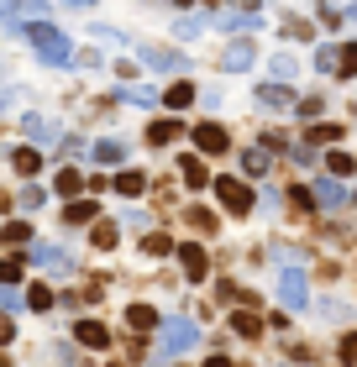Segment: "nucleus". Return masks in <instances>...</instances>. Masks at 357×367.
Returning a JSON list of instances; mask_svg holds the SVG:
<instances>
[{
	"instance_id": "nucleus-1",
	"label": "nucleus",
	"mask_w": 357,
	"mask_h": 367,
	"mask_svg": "<svg viewBox=\"0 0 357 367\" xmlns=\"http://www.w3.org/2000/svg\"><path fill=\"white\" fill-rule=\"evenodd\" d=\"M16 32H22L26 42H32V48L42 53V58H53V63H69V58H74L69 37H63L58 26H48V22H22V26H16Z\"/></svg>"
},
{
	"instance_id": "nucleus-2",
	"label": "nucleus",
	"mask_w": 357,
	"mask_h": 367,
	"mask_svg": "<svg viewBox=\"0 0 357 367\" xmlns=\"http://www.w3.org/2000/svg\"><path fill=\"white\" fill-rule=\"evenodd\" d=\"M194 346H200V325H194V320H184V315H168V320H163V357L194 352Z\"/></svg>"
},
{
	"instance_id": "nucleus-3",
	"label": "nucleus",
	"mask_w": 357,
	"mask_h": 367,
	"mask_svg": "<svg viewBox=\"0 0 357 367\" xmlns=\"http://www.w3.org/2000/svg\"><path fill=\"white\" fill-rule=\"evenodd\" d=\"M279 299H284L289 309H305V305H310V284H305V273H299V268H284V273H279Z\"/></svg>"
},
{
	"instance_id": "nucleus-4",
	"label": "nucleus",
	"mask_w": 357,
	"mask_h": 367,
	"mask_svg": "<svg viewBox=\"0 0 357 367\" xmlns=\"http://www.w3.org/2000/svg\"><path fill=\"white\" fill-rule=\"evenodd\" d=\"M215 194H221V205H226V210H237V215H247L252 210V189L247 184H242V178H215Z\"/></svg>"
},
{
	"instance_id": "nucleus-5",
	"label": "nucleus",
	"mask_w": 357,
	"mask_h": 367,
	"mask_svg": "<svg viewBox=\"0 0 357 367\" xmlns=\"http://www.w3.org/2000/svg\"><path fill=\"white\" fill-rule=\"evenodd\" d=\"M178 262H184V278H190V284H200L205 273H210V257H205V247H178Z\"/></svg>"
},
{
	"instance_id": "nucleus-6",
	"label": "nucleus",
	"mask_w": 357,
	"mask_h": 367,
	"mask_svg": "<svg viewBox=\"0 0 357 367\" xmlns=\"http://www.w3.org/2000/svg\"><path fill=\"white\" fill-rule=\"evenodd\" d=\"M32 262H37V268H48V273H74V252H63V247H37Z\"/></svg>"
},
{
	"instance_id": "nucleus-7",
	"label": "nucleus",
	"mask_w": 357,
	"mask_h": 367,
	"mask_svg": "<svg viewBox=\"0 0 357 367\" xmlns=\"http://www.w3.org/2000/svg\"><path fill=\"white\" fill-rule=\"evenodd\" d=\"M194 142H200V153H226V126H215V121H205V126H194Z\"/></svg>"
},
{
	"instance_id": "nucleus-8",
	"label": "nucleus",
	"mask_w": 357,
	"mask_h": 367,
	"mask_svg": "<svg viewBox=\"0 0 357 367\" xmlns=\"http://www.w3.org/2000/svg\"><path fill=\"white\" fill-rule=\"evenodd\" d=\"M74 341H79V346H95V352H100V346L110 341V331L100 325V320H79V325H74Z\"/></svg>"
},
{
	"instance_id": "nucleus-9",
	"label": "nucleus",
	"mask_w": 357,
	"mask_h": 367,
	"mask_svg": "<svg viewBox=\"0 0 357 367\" xmlns=\"http://www.w3.org/2000/svg\"><path fill=\"white\" fill-rule=\"evenodd\" d=\"M178 131H184V121L163 116V121H153V126H147V142H153V147H168V142H178Z\"/></svg>"
},
{
	"instance_id": "nucleus-10",
	"label": "nucleus",
	"mask_w": 357,
	"mask_h": 367,
	"mask_svg": "<svg viewBox=\"0 0 357 367\" xmlns=\"http://www.w3.org/2000/svg\"><path fill=\"white\" fill-rule=\"evenodd\" d=\"M247 63H252V42H231V48L221 53V69H226V74L247 69Z\"/></svg>"
},
{
	"instance_id": "nucleus-11",
	"label": "nucleus",
	"mask_w": 357,
	"mask_h": 367,
	"mask_svg": "<svg viewBox=\"0 0 357 367\" xmlns=\"http://www.w3.org/2000/svg\"><path fill=\"white\" fill-rule=\"evenodd\" d=\"M22 126H26V137H32V142H63V131H58V126H48L42 116H26Z\"/></svg>"
},
{
	"instance_id": "nucleus-12",
	"label": "nucleus",
	"mask_w": 357,
	"mask_h": 367,
	"mask_svg": "<svg viewBox=\"0 0 357 367\" xmlns=\"http://www.w3.org/2000/svg\"><path fill=\"white\" fill-rule=\"evenodd\" d=\"M137 53H142L153 69H184V58H178L174 48H137Z\"/></svg>"
},
{
	"instance_id": "nucleus-13",
	"label": "nucleus",
	"mask_w": 357,
	"mask_h": 367,
	"mask_svg": "<svg viewBox=\"0 0 357 367\" xmlns=\"http://www.w3.org/2000/svg\"><path fill=\"white\" fill-rule=\"evenodd\" d=\"M142 168H126V173H116V194H126V200H137V194H142Z\"/></svg>"
},
{
	"instance_id": "nucleus-14",
	"label": "nucleus",
	"mask_w": 357,
	"mask_h": 367,
	"mask_svg": "<svg viewBox=\"0 0 357 367\" xmlns=\"http://www.w3.org/2000/svg\"><path fill=\"white\" fill-rule=\"evenodd\" d=\"M315 200H326V205H347V189H342V178H321V184H315Z\"/></svg>"
},
{
	"instance_id": "nucleus-15",
	"label": "nucleus",
	"mask_w": 357,
	"mask_h": 367,
	"mask_svg": "<svg viewBox=\"0 0 357 367\" xmlns=\"http://www.w3.org/2000/svg\"><path fill=\"white\" fill-rule=\"evenodd\" d=\"M231 331H237V336H263V315H252V309H237V315H231Z\"/></svg>"
},
{
	"instance_id": "nucleus-16",
	"label": "nucleus",
	"mask_w": 357,
	"mask_h": 367,
	"mask_svg": "<svg viewBox=\"0 0 357 367\" xmlns=\"http://www.w3.org/2000/svg\"><path fill=\"white\" fill-rule=\"evenodd\" d=\"M11 168H16V173H22V178H32L37 168H42V157H37L32 147H16V153H11Z\"/></svg>"
},
{
	"instance_id": "nucleus-17",
	"label": "nucleus",
	"mask_w": 357,
	"mask_h": 367,
	"mask_svg": "<svg viewBox=\"0 0 357 367\" xmlns=\"http://www.w3.org/2000/svg\"><path fill=\"white\" fill-rule=\"evenodd\" d=\"M126 325H131V331H153V325H163V320H158L147 305H131L126 309Z\"/></svg>"
},
{
	"instance_id": "nucleus-18",
	"label": "nucleus",
	"mask_w": 357,
	"mask_h": 367,
	"mask_svg": "<svg viewBox=\"0 0 357 367\" xmlns=\"http://www.w3.org/2000/svg\"><path fill=\"white\" fill-rule=\"evenodd\" d=\"M315 142H342V126H336V121H321V126H310V131H305V147H315Z\"/></svg>"
},
{
	"instance_id": "nucleus-19",
	"label": "nucleus",
	"mask_w": 357,
	"mask_h": 367,
	"mask_svg": "<svg viewBox=\"0 0 357 367\" xmlns=\"http://www.w3.org/2000/svg\"><path fill=\"white\" fill-rule=\"evenodd\" d=\"M178 168H184V184H190V189H205V178H210V173H205L200 157H178Z\"/></svg>"
},
{
	"instance_id": "nucleus-20",
	"label": "nucleus",
	"mask_w": 357,
	"mask_h": 367,
	"mask_svg": "<svg viewBox=\"0 0 357 367\" xmlns=\"http://www.w3.org/2000/svg\"><path fill=\"white\" fill-rule=\"evenodd\" d=\"M53 189H58V194H69V200H74V194L84 189V178L74 173V168H58V173H53Z\"/></svg>"
},
{
	"instance_id": "nucleus-21",
	"label": "nucleus",
	"mask_w": 357,
	"mask_h": 367,
	"mask_svg": "<svg viewBox=\"0 0 357 367\" xmlns=\"http://www.w3.org/2000/svg\"><path fill=\"white\" fill-rule=\"evenodd\" d=\"M163 100H168L174 110H184V105L194 100V84H168V89H163Z\"/></svg>"
},
{
	"instance_id": "nucleus-22",
	"label": "nucleus",
	"mask_w": 357,
	"mask_h": 367,
	"mask_svg": "<svg viewBox=\"0 0 357 367\" xmlns=\"http://www.w3.org/2000/svg\"><path fill=\"white\" fill-rule=\"evenodd\" d=\"M63 215H69V221H95L100 205L95 200H69V210H63Z\"/></svg>"
},
{
	"instance_id": "nucleus-23",
	"label": "nucleus",
	"mask_w": 357,
	"mask_h": 367,
	"mask_svg": "<svg viewBox=\"0 0 357 367\" xmlns=\"http://www.w3.org/2000/svg\"><path fill=\"white\" fill-rule=\"evenodd\" d=\"M142 252H147V257H168V252H174V241H168L163 231H153V237H142Z\"/></svg>"
},
{
	"instance_id": "nucleus-24",
	"label": "nucleus",
	"mask_w": 357,
	"mask_h": 367,
	"mask_svg": "<svg viewBox=\"0 0 357 367\" xmlns=\"http://www.w3.org/2000/svg\"><path fill=\"white\" fill-rule=\"evenodd\" d=\"M352 157H347V153H331V157H326V173H331V178H352Z\"/></svg>"
},
{
	"instance_id": "nucleus-25",
	"label": "nucleus",
	"mask_w": 357,
	"mask_h": 367,
	"mask_svg": "<svg viewBox=\"0 0 357 367\" xmlns=\"http://www.w3.org/2000/svg\"><path fill=\"white\" fill-rule=\"evenodd\" d=\"M121 157H126V147H121V142H110V137H106V142H95V163H121Z\"/></svg>"
},
{
	"instance_id": "nucleus-26",
	"label": "nucleus",
	"mask_w": 357,
	"mask_h": 367,
	"mask_svg": "<svg viewBox=\"0 0 357 367\" xmlns=\"http://www.w3.org/2000/svg\"><path fill=\"white\" fill-rule=\"evenodd\" d=\"M336 74H342V79H357V42H347V48H342V58H336Z\"/></svg>"
},
{
	"instance_id": "nucleus-27",
	"label": "nucleus",
	"mask_w": 357,
	"mask_h": 367,
	"mask_svg": "<svg viewBox=\"0 0 357 367\" xmlns=\"http://www.w3.org/2000/svg\"><path fill=\"white\" fill-rule=\"evenodd\" d=\"M90 241H95V247H116V225H110V221H95V225H90Z\"/></svg>"
},
{
	"instance_id": "nucleus-28",
	"label": "nucleus",
	"mask_w": 357,
	"mask_h": 367,
	"mask_svg": "<svg viewBox=\"0 0 357 367\" xmlns=\"http://www.w3.org/2000/svg\"><path fill=\"white\" fill-rule=\"evenodd\" d=\"M26 294H32V299H26L32 309H53V289H48V284H32Z\"/></svg>"
},
{
	"instance_id": "nucleus-29",
	"label": "nucleus",
	"mask_w": 357,
	"mask_h": 367,
	"mask_svg": "<svg viewBox=\"0 0 357 367\" xmlns=\"http://www.w3.org/2000/svg\"><path fill=\"white\" fill-rule=\"evenodd\" d=\"M258 100H263V105H289V89H279V84H268V89H258Z\"/></svg>"
},
{
	"instance_id": "nucleus-30",
	"label": "nucleus",
	"mask_w": 357,
	"mask_h": 367,
	"mask_svg": "<svg viewBox=\"0 0 357 367\" xmlns=\"http://www.w3.org/2000/svg\"><path fill=\"white\" fill-rule=\"evenodd\" d=\"M242 168H247L252 178H263V173H268V153H247V157H242Z\"/></svg>"
},
{
	"instance_id": "nucleus-31",
	"label": "nucleus",
	"mask_w": 357,
	"mask_h": 367,
	"mask_svg": "<svg viewBox=\"0 0 357 367\" xmlns=\"http://www.w3.org/2000/svg\"><path fill=\"white\" fill-rule=\"evenodd\" d=\"M0 237H6V241H26V237H32V225H26V221H6Z\"/></svg>"
},
{
	"instance_id": "nucleus-32",
	"label": "nucleus",
	"mask_w": 357,
	"mask_h": 367,
	"mask_svg": "<svg viewBox=\"0 0 357 367\" xmlns=\"http://www.w3.org/2000/svg\"><path fill=\"white\" fill-rule=\"evenodd\" d=\"M37 0H0V22H11L16 11H32Z\"/></svg>"
},
{
	"instance_id": "nucleus-33",
	"label": "nucleus",
	"mask_w": 357,
	"mask_h": 367,
	"mask_svg": "<svg viewBox=\"0 0 357 367\" xmlns=\"http://www.w3.org/2000/svg\"><path fill=\"white\" fill-rule=\"evenodd\" d=\"M147 221H153V215H147V210H121V225H131V231H142Z\"/></svg>"
},
{
	"instance_id": "nucleus-34",
	"label": "nucleus",
	"mask_w": 357,
	"mask_h": 367,
	"mask_svg": "<svg viewBox=\"0 0 357 367\" xmlns=\"http://www.w3.org/2000/svg\"><path fill=\"white\" fill-rule=\"evenodd\" d=\"M205 32V16H184V22H178V37H200Z\"/></svg>"
},
{
	"instance_id": "nucleus-35",
	"label": "nucleus",
	"mask_w": 357,
	"mask_h": 367,
	"mask_svg": "<svg viewBox=\"0 0 357 367\" xmlns=\"http://www.w3.org/2000/svg\"><path fill=\"white\" fill-rule=\"evenodd\" d=\"M121 100H131V105H153V89H131V84H126V89H121Z\"/></svg>"
},
{
	"instance_id": "nucleus-36",
	"label": "nucleus",
	"mask_w": 357,
	"mask_h": 367,
	"mask_svg": "<svg viewBox=\"0 0 357 367\" xmlns=\"http://www.w3.org/2000/svg\"><path fill=\"white\" fill-rule=\"evenodd\" d=\"M6 278H11V284L22 278V262H16V257H0V284H6Z\"/></svg>"
},
{
	"instance_id": "nucleus-37",
	"label": "nucleus",
	"mask_w": 357,
	"mask_h": 367,
	"mask_svg": "<svg viewBox=\"0 0 357 367\" xmlns=\"http://www.w3.org/2000/svg\"><path fill=\"white\" fill-rule=\"evenodd\" d=\"M190 221H194V231H215V215L210 210H190Z\"/></svg>"
},
{
	"instance_id": "nucleus-38",
	"label": "nucleus",
	"mask_w": 357,
	"mask_h": 367,
	"mask_svg": "<svg viewBox=\"0 0 357 367\" xmlns=\"http://www.w3.org/2000/svg\"><path fill=\"white\" fill-rule=\"evenodd\" d=\"M336 58H342L336 48H315V63H321V69H336Z\"/></svg>"
},
{
	"instance_id": "nucleus-39",
	"label": "nucleus",
	"mask_w": 357,
	"mask_h": 367,
	"mask_svg": "<svg viewBox=\"0 0 357 367\" xmlns=\"http://www.w3.org/2000/svg\"><path fill=\"white\" fill-rule=\"evenodd\" d=\"M342 357H347V362H357V331L342 336Z\"/></svg>"
},
{
	"instance_id": "nucleus-40",
	"label": "nucleus",
	"mask_w": 357,
	"mask_h": 367,
	"mask_svg": "<svg viewBox=\"0 0 357 367\" xmlns=\"http://www.w3.org/2000/svg\"><path fill=\"white\" fill-rule=\"evenodd\" d=\"M11 336H16V320H11V315H0V346L11 341Z\"/></svg>"
},
{
	"instance_id": "nucleus-41",
	"label": "nucleus",
	"mask_w": 357,
	"mask_h": 367,
	"mask_svg": "<svg viewBox=\"0 0 357 367\" xmlns=\"http://www.w3.org/2000/svg\"><path fill=\"white\" fill-rule=\"evenodd\" d=\"M16 305H22V299H16V294H6V289H0V309H16Z\"/></svg>"
},
{
	"instance_id": "nucleus-42",
	"label": "nucleus",
	"mask_w": 357,
	"mask_h": 367,
	"mask_svg": "<svg viewBox=\"0 0 357 367\" xmlns=\"http://www.w3.org/2000/svg\"><path fill=\"white\" fill-rule=\"evenodd\" d=\"M0 105H11V89H6V84H0Z\"/></svg>"
},
{
	"instance_id": "nucleus-43",
	"label": "nucleus",
	"mask_w": 357,
	"mask_h": 367,
	"mask_svg": "<svg viewBox=\"0 0 357 367\" xmlns=\"http://www.w3.org/2000/svg\"><path fill=\"white\" fill-rule=\"evenodd\" d=\"M205 367H226V357H210V362H205Z\"/></svg>"
},
{
	"instance_id": "nucleus-44",
	"label": "nucleus",
	"mask_w": 357,
	"mask_h": 367,
	"mask_svg": "<svg viewBox=\"0 0 357 367\" xmlns=\"http://www.w3.org/2000/svg\"><path fill=\"white\" fill-rule=\"evenodd\" d=\"M69 6H90V0H69Z\"/></svg>"
},
{
	"instance_id": "nucleus-45",
	"label": "nucleus",
	"mask_w": 357,
	"mask_h": 367,
	"mask_svg": "<svg viewBox=\"0 0 357 367\" xmlns=\"http://www.w3.org/2000/svg\"><path fill=\"white\" fill-rule=\"evenodd\" d=\"M352 22H357V6H352Z\"/></svg>"
},
{
	"instance_id": "nucleus-46",
	"label": "nucleus",
	"mask_w": 357,
	"mask_h": 367,
	"mask_svg": "<svg viewBox=\"0 0 357 367\" xmlns=\"http://www.w3.org/2000/svg\"><path fill=\"white\" fill-rule=\"evenodd\" d=\"M210 6H221V0H210Z\"/></svg>"
}]
</instances>
